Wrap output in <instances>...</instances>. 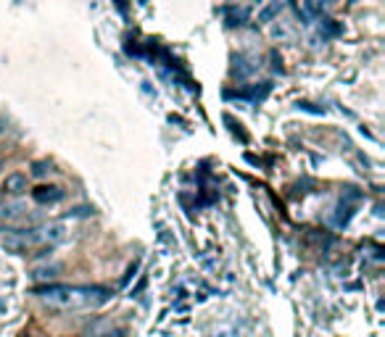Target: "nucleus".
I'll list each match as a JSON object with an SVG mask.
<instances>
[{
    "label": "nucleus",
    "instance_id": "423d86ee",
    "mask_svg": "<svg viewBox=\"0 0 385 337\" xmlns=\"http://www.w3.org/2000/svg\"><path fill=\"white\" fill-rule=\"evenodd\" d=\"M0 171H3V161H0Z\"/></svg>",
    "mask_w": 385,
    "mask_h": 337
},
{
    "label": "nucleus",
    "instance_id": "0eeeda50",
    "mask_svg": "<svg viewBox=\"0 0 385 337\" xmlns=\"http://www.w3.org/2000/svg\"><path fill=\"white\" fill-rule=\"evenodd\" d=\"M0 198H3V192H0Z\"/></svg>",
    "mask_w": 385,
    "mask_h": 337
},
{
    "label": "nucleus",
    "instance_id": "39448f33",
    "mask_svg": "<svg viewBox=\"0 0 385 337\" xmlns=\"http://www.w3.org/2000/svg\"><path fill=\"white\" fill-rule=\"evenodd\" d=\"M46 171H50V166H48V164H34V166H32V174H34V177H43Z\"/></svg>",
    "mask_w": 385,
    "mask_h": 337
},
{
    "label": "nucleus",
    "instance_id": "20e7f679",
    "mask_svg": "<svg viewBox=\"0 0 385 337\" xmlns=\"http://www.w3.org/2000/svg\"><path fill=\"white\" fill-rule=\"evenodd\" d=\"M61 198H64V190H61V187H37V190H34V201L37 203H48V206H50V203H58Z\"/></svg>",
    "mask_w": 385,
    "mask_h": 337
},
{
    "label": "nucleus",
    "instance_id": "f03ea898",
    "mask_svg": "<svg viewBox=\"0 0 385 337\" xmlns=\"http://www.w3.org/2000/svg\"><path fill=\"white\" fill-rule=\"evenodd\" d=\"M27 185H29L27 174H22V171H11V174H6L0 192H3V195H22V192H27Z\"/></svg>",
    "mask_w": 385,
    "mask_h": 337
},
{
    "label": "nucleus",
    "instance_id": "f257e3e1",
    "mask_svg": "<svg viewBox=\"0 0 385 337\" xmlns=\"http://www.w3.org/2000/svg\"><path fill=\"white\" fill-rule=\"evenodd\" d=\"M34 292L56 308H95L111 298V290L101 285H46Z\"/></svg>",
    "mask_w": 385,
    "mask_h": 337
},
{
    "label": "nucleus",
    "instance_id": "7ed1b4c3",
    "mask_svg": "<svg viewBox=\"0 0 385 337\" xmlns=\"http://www.w3.org/2000/svg\"><path fill=\"white\" fill-rule=\"evenodd\" d=\"M280 11H283V0H267L264 6L259 8V24H270L274 22V16H280Z\"/></svg>",
    "mask_w": 385,
    "mask_h": 337
}]
</instances>
